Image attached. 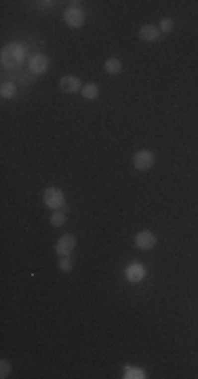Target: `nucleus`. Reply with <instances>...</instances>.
<instances>
[{"label": "nucleus", "instance_id": "f257e3e1", "mask_svg": "<svg viewBox=\"0 0 198 379\" xmlns=\"http://www.w3.org/2000/svg\"><path fill=\"white\" fill-rule=\"evenodd\" d=\"M23 59V51L19 45H6L2 49V66L4 68H13Z\"/></svg>", "mask_w": 198, "mask_h": 379}, {"label": "nucleus", "instance_id": "f03ea898", "mask_svg": "<svg viewBox=\"0 0 198 379\" xmlns=\"http://www.w3.org/2000/svg\"><path fill=\"white\" fill-rule=\"evenodd\" d=\"M42 200H44V205H47L49 209H53V211H57L59 207H64V202H66L64 192H61L59 188H47V190H44V194H42Z\"/></svg>", "mask_w": 198, "mask_h": 379}, {"label": "nucleus", "instance_id": "7ed1b4c3", "mask_svg": "<svg viewBox=\"0 0 198 379\" xmlns=\"http://www.w3.org/2000/svg\"><path fill=\"white\" fill-rule=\"evenodd\" d=\"M133 166L137 171L152 169V166H154V154H152L150 150H139V152L133 156Z\"/></svg>", "mask_w": 198, "mask_h": 379}, {"label": "nucleus", "instance_id": "20e7f679", "mask_svg": "<svg viewBox=\"0 0 198 379\" xmlns=\"http://www.w3.org/2000/svg\"><path fill=\"white\" fill-rule=\"evenodd\" d=\"M74 249H76V238L72 234H64L55 244V253L59 255V257H70Z\"/></svg>", "mask_w": 198, "mask_h": 379}, {"label": "nucleus", "instance_id": "39448f33", "mask_svg": "<svg viewBox=\"0 0 198 379\" xmlns=\"http://www.w3.org/2000/svg\"><path fill=\"white\" fill-rule=\"evenodd\" d=\"M64 21H66L68 28H72V30L83 28V25H85V13L80 11V8L72 6V8H68V11L64 13Z\"/></svg>", "mask_w": 198, "mask_h": 379}, {"label": "nucleus", "instance_id": "423d86ee", "mask_svg": "<svg viewBox=\"0 0 198 379\" xmlns=\"http://www.w3.org/2000/svg\"><path fill=\"white\" fill-rule=\"evenodd\" d=\"M135 244H137V249H141V251H150L156 246V236L148 230H143L135 236Z\"/></svg>", "mask_w": 198, "mask_h": 379}, {"label": "nucleus", "instance_id": "0eeeda50", "mask_svg": "<svg viewBox=\"0 0 198 379\" xmlns=\"http://www.w3.org/2000/svg\"><path fill=\"white\" fill-rule=\"evenodd\" d=\"M30 70L34 74H44L49 70V59L47 55H42V53H34V55H30Z\"/></svg>", "mask_w": 198, "mask_h": 379}, {"label": "nucleus", "instance_id": "6e6552de", "mask_svg": "<svg viewBox=\"0 0 198 379\" xmlns=\"http://www.w3.org/2000/svg\"><path fill=\"white\" fill-rule=\"evenodd\" d=\"M83 86L85 84H80V80L76 76H64L59 80V89L64 91V93H68V95H72V93H80L83 91Z\"/></svg>", "mask_w": 198, "mask_h": 379}, {"label": "nucleus", "instance_id": "1a4fd4ad", "mask_svg": "<svg viewBox=\"0 0 198 379\" xmlns=\"http://www.w3.org/2000/svg\"><path fill=\"white\" fill-rule=\"evenodd\" d=\"M139 38L146 40V42H156L160 38V28H156V25H141L139 30Z\"/></svg>", "mask_w": 198, "mask_h": 379}, {"label": "nucleus", "instance_id": "9d476101", "mask_svg": "<svg viewBox=\"0 0 198 379\" xmlns=\"http://www.w3.org/2000/svg\"><path fill=\"white\" fill-rule=\"evenodd\" d=\"M103 68H105V72L107 74H120L122 72V61L120 59H116V57H110L103 64Z\"/></svg>", "mask_w": 198, "mask_h": 379}, {"label": "nucleus", "instance_id": "9b49d317", "mask_svg": "<svg viewBox=\"0 0 198 379\" xmlns=\"http://www.w3.org/2000/svg\"><path fill=\"white\" fill-rule=\"evenodd\" d=\"M143 268L141 266H131V268H127V278L131 280V283H139V280H143Z\"/></svg>", "mask_w": 198, "mask_h": 379}, {"label": "nucleus", "instance_id": "f8f14e48", "mask_svg": "<svg viewBox=\"0 0 198 379\" xmlns=\"http://www.w3.org/2000/svg\"><path fill=\"white\" fill-rule=\"evenodd\" d=\"M80 95H83L87 101H93V99H97V95H99V86L97 84H85L83 91H80Z\"/></svg>", "mask_w": 198, "mask_h": 379}, {"label": "nucleus", "instance_id": "ddd939ff", "mask_svg": "<svg viewBox=\"0 0 198 379\" xmlns=\"http://www.w3.org/2000/svg\"><path fill=\"white\" fill-rule=\"evenodd\" d=\"M0 95L4 97V99H13V97L17 95V89L13 82H4L2 86H0Z\"/></svg>", "mask_w": 198, "mask_h": 379}, {"label": "nucleus", "instance_id": "4468645a", "mask_svg": "<svg viewBox=\"0 0 198 379\" xmlns=\"http://www.w3.org/2000/svg\"><path fill=\"white\" fill-rule=\"evenodd\" d=\"M51 224L55 226V227H59V226H64L66 224V213L64 211H53V215H51Z\"/></svg>", "mask_w": 198, "mask_h": 379}, {"label": "nucleus", "instance_id": "2eb2a0df", "mask_svg": "<svg viewBox=\"0 0 198 379\" xmlns=\"http://www.w3.org/2000/svg\"><path fill=\"white\" fill-rule=\"evenodd\" d=\"M59 270L64 272V274L72 272V259H70V257H61V259H59Z\"/></svg>", "mask_w": 198, "mask_h": 379}, {"label": "nucleus", "instance_id": "dca6fc26", "mask_svg": "<svg viewBox=\"0 0 198 379\" xmlns=\"http://www.w3.org/2000/svg\"><path fill=\"white\" fill-rule=\"evenodd\" d=\"M171 30H173V21H171L169 17H165V19L160 21V32H165V34H169Z\"/></svg>", "mask_w": 198, "mask_h": 379}, {"label": "nucleus", "instance_id": "f3484780", "mask_svg": "<svg viewBox=\"0 0 198 379\" xmlns=\"http://www.w3.org/2000/svg\"><path fill=\"white\" fill-rule=\"evenodd\" d=\"M8 373H11V363H8V360H2V363H0V377H8Z\"/></svg>", "mask_w": 198, "mask_h": 379}]
</instances>
